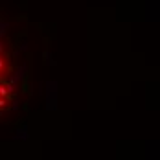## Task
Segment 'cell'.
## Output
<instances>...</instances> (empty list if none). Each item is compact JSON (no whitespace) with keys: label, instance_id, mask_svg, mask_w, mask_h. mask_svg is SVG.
<instances>
[{"label":"cell","instance_id":"6da1fadb","mask_svg":"<svg viewBox=\"0 0 160 160\" xmlns=\"http://www.w3.org/2000/svg\"><path fill=\"white\" fill-rule=\"evenodd\" d=\"M20 90L26 94V92H30V78L28 76H22V83H20Z\"/></svg>","mask_w":160,"mask_h":160},{"label":"cell","instance_id":"7a4b0ae2","mask_svg":"<svg viewBox=\"0 0 160 160\" xmlns=\"http://www.w3.org/2000/svg\"><path fill=\"white\" fill-rule=\"evenodd\" d=\"M9 30V24L8 22H0V35H6Z\"/></svg>","mask_w":160,"mask_h":160},{"label":"cell","instance_id":"3957f363","mask_svg":"<svg viewBox=\"0 0 160 160\" xmlns=\"http://www.w3.org/2000/svg\"><path fill=\"white\" fill-rule=\"evenodd\" d=\"M4 70H6V59H4V57L0 55V74H2Z\"/></svg>","mask_w":160,"mask_h":160},{"label":"cell","instance_id":"277c9868","mask_svg":"<svg viewBox=\"0 0 160 160\" xmlns=\"http://www.w3.org/2000/svg\"><path fill=\"white\" fill-rule=\"evenodd\" d=\"M8 107V99L6 98H0V109H6Z\"/></svg>","mask_w":160,"mask_h":160},{"label":"cell","instance_id":"5b68a950","mask_svg":"<svg viewBox=\"0 0 160 160\" xmlns=\"http://www.w3.org/2000/svg\"><path fill=\"white\" fill-rule=\"evenodd\" d=\"M2 52H4V46H2V42H0V53H2Z\"/></svg>","mask_w":160,"mask_h":160}]
</instances>
